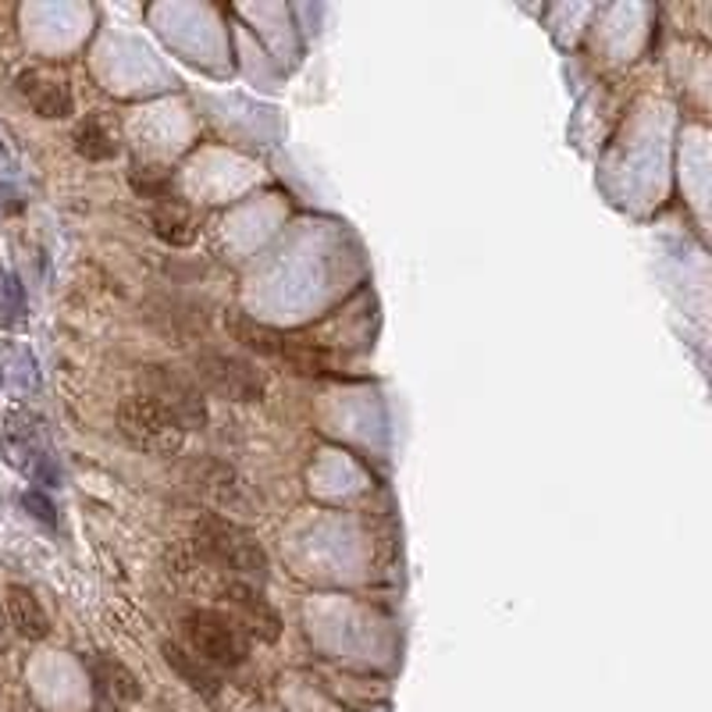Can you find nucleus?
I'll use <instances>...</instances> for the list:
<instances>
[{"mask_svg":"<svg viewBox=\"0 0 712 712\" xmlns=\"http://www.w3.org/2000/svg\"><path fill=\"white\" fill-rule=\"evenodd\" d=\"M0 186H4V193H14V186H19V161H14L4 132H0Z\"/></svg>","mask_w":712,"mask_h":712,"instance_id":"aec40b11","label":"nucleus"},{"mask_svg":"<svg viewBox=\"0 0 712 712\" xmlns=\"http://www.w3.org/2000/svg\"><path fill=\"white\" fill-rule=\"evenodd\" d=\"M140 385L146 396H154L161 406H168L186 431H196L207 424V399L189 374H182L175 368H143Z\"/></svg>","mask_w":712,"mask_h":712,"instance_id":"6e6552de","label":"nucleus"},{"mask_svg":"<svg viewBox=\"0 0 712 712\" xmlns=\"http://www.w3.org/2000/svg\"><path fill=\"white\" fill-rule=\"evenodd\" d=\"M189 377L200 385V392H210L224 403H261L267 392V377L253 360L224 350L196 353Z\"/></svg>","mask_w":712,"mask_h":712,"instance_id":"20e7f679","label":"nucleus"},{"mask_svg":"<svg viewBox=\"0 0 712 712\" xmlns=\"http://www.w3.org/2000/svg\"><path fill=\"white\" fill-rule=\"evenodd\" d=\"M25 289L11 271L0 264V328H22L25 325Z\"/></svg>","mask_w":712,"mask_h":712,"instance_id":"a211bd4d","label":"nucleus"},{"mask_svg":"<svg viewBox=\"0 0 712 712\" xmlns=\"http://www.w3.org/2000/svg\"><path fill=\"white\" fill-rule=\"evenodd\" d=\"M150 229H154L161 242L182 250V247H193L196 235H200V221H196V215L178 196H172V200L150 204Z\"/></svg>","mask_w":712,"mask_h":712,"instance_id":"ddd939ff","label":"nucleus"},{"mask_svg":"<svg viewBox=\"0 0 712 712\" xmlns=\"http://www.w3.org/2000/svg\"><path fill=\"white\" fill-rule=\"evenodd\" d=\"M118 435L135 452H150V457H178L182 446H186V428L182 420L161 406L154 396L146 392H135L118 403Z\"/></svg>","mask_w":712,"mask_h":712,"instance_id":"7ed1b4c3","label":"nucleus"},{"mask_svg":"<svg viewBox=\"0 0 712 712\" xmlns=\"http://www.w3.org/2000/svg\"><path fill=\"white\" fill-rule=\"evenodd\" d=\"M0 645H4V616H0Z\"/></svg>","mask_w":712,"mask_h":712,"instance_id":"412c9836","label":"nucleus"},{"mask_svg":"<svg viewBox=\"0 0 712 712\" xmlns=\"http://www.w3.org/2000/svg\"><path fill=\"white\" fill-rule=\"evenodd\" d=\"M224 599H229V605L235 610L232 620L239 624V631L247 634V638H250V634H253V638H261V642H275L278 638L282 620L250 581H229V584H224Z\"/></svg>","mask_w":712,"mask_h":712,"instance_id":"9d476101","label":"nucleus"},{"mask_svg":"<svg viewBox=\"0 0 712 712\" xmlns=\"http://www.w3.org/2000/svg\"><path fill=\"white\" fill-rule=\"evenodd\" d=\"M0 452H4V460L29 484H40V489L51 492V489H61V481H65L57 449L47 435V424L33 410H25V406H14L0 420Z\"/></svg>","mask_w":712,"mask_h":712,"instance_id":"f257e3e1","label":"nucleus"},{"mask_svg":"<svg viewBox=\"0 0 712 712\" xmlns=\"http://www.w3.org/2000/svg\"><path fill=\"white\" fill-rule=\"evenodd\" d=\"M224 328H229V336L242 346V350H250L256 357H271V360H282L289 363L293 371L299 374H325L328 371V360L321 353H314L310 346L296 342L293 336H285L278 328H267L261 321H253L242 310H229L224 317Z\"/></svg>","mask_w":712,"mask_h":712,"instance_id":"423d86ee","label":"nucleus"},{"mask_svg":"<svg viewBox=\"0 0 712 712\" xmlns=\"http://www.w3.org/2000/svg\"><path fill=\"white\" fill-rule=\"evenodd\" d=\"M161 656H164V662L172 666V673L182 680V684H189L196 694H204V699H218L221 677H218L215 666H207L200 656H193L182 642H164Z\"/></svg>","mask_w":712,"mask_h":712,"instance_id":"4468645a","label":"nucleus"},{"mask_svg":"<svg viewBox=\"0 0 712 712\" xmlns=\"http://www.w3.org/2000/svg\"><path fill=\"white\" fill-rule=\"evenodd\" d=\"M22 506L29 510V517H33V521L47 524V527H57V510H54V503L40 489L22 492Z\"/></svg>","mask_w":712,"mask_h":712,"instance_id":"6ab92c4d","label":"nucleus"},{"mask_svg":"<svg viewBox=\"0 0 712 712\" xmlns=\"http://www.w3.org/2000/svg\"><path fill=\"white\" fill-rule=\"evenodd\" d=\"M0 385L19 399H29L40 392V363L29 346L22 342L0 346Z\"/></svg>","mask_w":712,"mask_h":712,"instance_id":"2eb2a0df","label":"nucleus"},{"mask_svg":"<svg viewBox=\"0 0 712 712\" xmlns=\"http://www.w3.org/2000/svg\"><path fill=\"white\" fill-rule=\"evenodd\" d=\"M14 89H19V97L29 103V111L47 118V121H61L75 111L72 86H68L65 75H57V72L25 68V72H19V79H14Z\"/></svg>","mask_w":712,"mask_h":712,"instance_id":"1a4fd4ad","label":"nucleus"},{"mask_svg":"<svg viewBox=\"0 0 712 712\" xmlns=\"http://www.w3.org/2000/svg\"><path fill=\"white\" fill-rule=\"evenodd\" d=\"M4 610H8V624L14 627V634L25 642H43L51 634V616L40 605L36 592L25 584H8L4 592Z\"/></svg>","mask_w":712,"mask_h":712,"instance_id":"f8f14e48","label":"nucleus"},{"mask_svg":"<svg viewBox=\"0 0 712 712\" xmlns=\"http://www.w3.org/2000/svg\"><path fill=\"white\" fill-rule=\"evenodd\" d=\"M72 143H75V154L86 157V161H111L121 150L118 125L103 114H86L79 125H75Z\"/></svg>","mask_w":712,"mask_h":712,"instance_id":"dca6fc26","label":"nucleus"},{"mask_svg":"<svg viewBox=\"0 0 712 712\" xmlns=\"http://www.w3.org/2000/svg\"><path fill=\"white\" fill-rule=\"evenodd\" d=\"M132 186L140 196H146V200H172L175 196V168H168V164H135L132 168Z\"/></svg>","mask_w":712,"mask_h":712,"instance_id":"f3484780","label":"nucleus"},{"mask_svg":"<svg viewBox=\"0 0 712 712\" xmlns=\"http://www.w3.org/2000/svg\"><path fill=\"white\" fill-rule=\"evenodd\" d=\"M193 545L207 563L232 573V581H264L267 578V552L264 545L250 535L247 527L218 517V513H204L193 527Z\"/></svg>","mask_w":712,"mask_h":712,"instance_id":"f03ea898","label":"nucleus"},{"mask_svg":"<svg viewBox=\"0 0 712 712\" xmlns=\"http://www.w3.org/2000/svg\"><path fill=\"white\" fill-rule=\"evenodd\" d=\"M86 670H89V680H94V691L103 705L111 709H121V705H132L140 699V680L132 677V670L125 662H118L111 656H89L86 659Z\"/></svg>","mask_w":712,"mask_h":712,"instance_id":"9b49d317","label":"nucleus"},{"mask_svg":"<svg viewBox=\"0 0 712 712\" xmlns=\"http://www.w3.org/2000/svg\"><path fill=\"white\" fill-rule=\"evenodd\" d=\"M189 481H193V489L218 510V517L232 521V517H256V513H261V495H256L253 484L229 463H221V460L193 463Z\"/></svg>","mask_w":712,"mask_h":712,"instance_id":"0eeeda50","label":"nucleus"},{"mask_svg":"<svg viewBox=\"0 0 712 712\" xmlns=\"http://www.w3.org/2000/svg\"><path fill=\"white\" fill-rule=\"evenodd\" d=\"M182 638L193 656H200L207 666H224V670H235V666L247 662L250 656V638L239 631L232 616H224L218 610H189L178 620Z\"/></svg>","mask_w":712,"mask_h":712,"instance_id":"39448f33","label":"nucleus"}]
</instances>
